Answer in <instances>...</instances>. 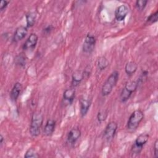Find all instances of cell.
<instances>
[{"mask_svg":"<svg viewBox=\"0 0 158 158\" xmlns=\"http://www.w3.org/2000/svg\"><path fill=\"white\" fill-rule=\"evenodd\" d=\"M43 123V114L40 112L33 114L29 128V132L33 137L38 136L40 133V130Z\"/></svg>","mask_w":158,"mask_h":158,"instance_id":"1","label":"cell"},{"mask_svg":"<svg viewBox=\"0 0 158 158\" xmlns=\"http://www.w3.org/2000/svg\"><path fill=\"white\" fill-rule=\"evenodd\" d=\"M118 75L119 73L118 71L115 70L109 76L101 88L102 96H107L112 92L118 80Z\"/></svg>","mask_w":158,"mask_h":158,"instance_id":"2","label":"cell"},{"mask_svg":"<svg viewBox=\"0 0 158 158\" xmlns=\"http://www.w3.org/2000/svg\"><path fill=\"white\" fill-rule=\"evenodd\" d=\"M139 83L138 80L131 81L126 83L120 94L119 99L121 102H125L129 99L131 94L137 89Z\"/></svg>","mask_w":158,"mask_h":158,"instance_id":"3","label":"cell"},{"mask_svg":"<svg viewBox=\"0 0 158 158\" xmlns=\"http://www.w3.org/2000/svg\"><path fill=\"white\" fill-rule=\"evenodd\" d=\"M144 118L143 112L139 110H136L130 115L127 122V128L130 130H134L138 128L141 122Z\"/></svg>","mask_w":158,"mask_h":158,"instance_id":"4","label":"cell"},{"mask_svg":"<svg viewBox=\"0 0 158 158\" xmlns=\"http://www.w3.org/2000/svg\"><path fill=\"white\" fill-rule=\"evenodd\" d=\"M149 135L141 133L136 138L133 145L131 147V152L133 154H138L143 149V146L147 143L149 139Z\"/></svg>","mask_w":158,"mask_h":158,"instance_id":"5","label":"cell"},{"mask_svg":"<svg viewBox=\"0 0 158 158\" xmlns=\"http://www.w3.org/2000/svg\"><path fill=\"white\" fill-rule=\"evenodd\" d=\"M117 128H118V125L116 122H109L107 125V126L106 127V128L104 130V135H103L104 138L107 141H111L115 136V134L116 133Z\"/></svg>","mask_w":158,"mask_h":158,"instance_id":"6","label":"cell"},{"mask_svg":"<svg viewBox=\"0 0 158 158\" xmlns=\"http://www.w3.org/2000/svg\"><path fill=\"white\" fill-rule=\"evenodd\" d=\"M96 42L95 37L91 34H88L85 37L83 44V51L88 54L91 53L94 49Z\"/></svg>","mask_w":158,"mask_h":158,"instance_id":"7","label":"cell"},{"mask_svg":"<svg viewBox=\"0 0 158 158\" xmlns=\"http://www.w3.org/2000/svg\"><path fill=\"white\" fill-rule=\"evenodd\" d=\"M92 99L89 96H83L80 100V112L81 117H85L91 105Z\"/></svg>","mask_w":158,"mask_h":158,"instance_id":"8","label":"cell"},{"mask_svg":"<svg viewBox=\"0 0 158 158\" xmlns=\"http://www.w3.org/2000/svg\"><path fill=\"white\" fill-rule=\"evenodd\" d=\"M38 37L35 33H31L23 45V49L25 51H32L36 47Z\"/></svg>","mask_w":158,"mask_h":158,"instance_id":"9","label":"cell"},{"mask_svg":"<svg viewBox=\"0 0 158 158\" xmlns=\"http://www.w3.org/2000/svg\"><path fill=\"white\" fill-rule=\"evenodd\" d=\"M128 8L126 5H120L118 6L115 10V18L118 21H123L128 13Z\"/></svg>","mask_w":158,"mask_h":158,"instance_id":"10","label":"cell"},{"mask_svg":"<svg viewBox=\"0 0 158 158\" xmlns=\"http://www.w3.org/2000/svg\"><path fill=\"white\" fill-rule=\"evenodd\" d=\"M81 131L77 128H72L67 135V141L70 144H74L81 136Z\"/></svg>","mask_w":158,"mask_h":158,"instance_id":"11","label":"cell"},{"mask_svg":"<svg viewBox=\"0 0 158 158\" xmlns=\"http://www.w3.org/2000/svg\"><path fill=\"white\" fill-rule=\"evenodd\" d=\"M28 33V28L24 26H20L15 30L14 36H13V41L18 42L22 39H23Z\"/></svg>","mask_w":158,"mask_h":158,"instance_id":"12","label":"cell"},{"mask_svg":"<svg viewBox=\"0 0 158 158\" xmlns=\"http://www.w3.org/2000/svg\"><path fill=\"white\" fill-rule=\"evenodd\" d=\"M75 96L74 88L67 89L63 93V101L65 105H70L73 103Z\"/></svg>","mask_w":158,"mask_h":158,"instance_id":"13","label":"cell"},{"mask_svg":"<svg viewBox=\"0 0 158 158\" xmlns=\"http://www.w3.org/2000/svg\"><path fill=\"white\" fill-rule=\"evenodd\" d=\"M22 89V86L20 83L17 82L14 84L10 93V97L12 101L15 102L17 101V99H18Z\"/></svg>","mask_w":158,"mask_h":158,"instance_id":"14","label":"cell"},{"mask_svg":"<svg viewBox=\"0 0 158 158\" xmlns=\"http://www.w3.org/2000/svg\"><path fill=\"white\" fill-rule=\"evenodd\" d=\"M56 122L53 119H48L45 124L44 128V134L46 136H51L55 130Z\"/></svg>","mask_w":158,"mask_h":158,"instance_id":"15","label":"cell"},{"mask_svg":"<svg viewBox=\"0 0 158 158\" xmlns=\"http://www.w3.org/2000/svg\"><path fill=\"white\" fill-rule=\"evenodd\" d=\"M84 78L83 73L77 70L72 75V86L75 88L78 86L81 81V80Z\"/></svg>","mask_w":158,"mask_h":158,"instance_id":"16","label":"cell"},{"mask_svg":"<svg viewBox=\"0 0 158 158\" xmlns=\"http://www.w3.org/2000/svg\"><path fill=\"white\" fill-rule=\"evenodd\" d=\"M37 13L36 11H30L26 14V22H27V27L28 28L33 27L36 19Z\"/></svg>","mask_w":158,"mask_h":158,"instance_id":"17","label":"cell"},{"mask_svg":"<svg viewBox=\"0 0 158 158\" xmlns=\"http://www.w3.org/2000/svg\"><path fill=\"white\" fill-rule=\"evenodd\" d=\"M138 69V65L136 62L133 61H130L127 63L125 67V73L128 76H131L133 75Z\"/></svg>","mask_w":158,"mask_h":158,"instance_id":"18","label":"cell"},{"mask_svg":"<svg viewBox=\"0 0 158 158\" xmlns=\"http://www.w3.org/2000/svg\"><path fill=\"white\" fill-rule=\"evenodd\" d=\"M109 63L107 58L104 56H101L98 58L97 61L98 67L100 70H103L107 67Z\"/></svg>","mask_w":158,"mask_h":158,"instance_id":"19","label":"cell"},{"mask_svg":"<svg viewBox=\"0 0 158 158\" xmlns=\"http://www.w3.org/2000/svg\"><path fill=\"white\" fill-rule=\"evenodd\" d=\"M39 157V155L38 154L36 151L33 148H29L26 151V152L24 155L25 158H36V157Z\"/></svg>","mask_w":158,"mask_h":158,"instance_id":"20","label":"cell"},{"mask_svg":"<svg viewBox=\"0 0 158 158\" xmlns=\"http://www.w3.org/2000/svg\"><path fill=\"white\" fill-rule=\"evenodd\" d=\"M157 16H158V11H156L154 13L150 14L148 18L146 19V23L148 24H152L157 21Z\"/></svg>","mask_w":158,"mask_h":158,"instance_id":"21","label":"cell"},{"mask_svg":"<svg viewBox=\"0 0 158 158\" xmlns=\"http://www.w3.org/2000/svg\"><path fill=\"white\" fill-rule=\"evenodd\" d=\"M148 2V1H147V0H138L136 1L135 6H136V9L138 10L141 11V10H144V9L146 6Z\"/></svg>","mask_w":158,"mask_h":158,"instance_id":"22","label":"cell"},{"mask_svg":"<svg viewBox=\"0 0 158 158\" xmlns=\"http://www.w3.org/2000/svg\"><path fill=\"white\" fill-rule=\"evenodd\" d=\"M15 63L20 66H25V63H26V59L24 56H23L22 54L17 56L15 59Z\"/></svg>","mask_w":158,"mask_h":158,"instance_id":"23","label":"cell"},{"mask_svg":"<svg viewBox=\"0 0 158 158\" xmlns=\"http://www.w3.org/2000/svg\"><path fill=\"white\" fill-rule=\"evenodd\" d=\"M107 117V111L105 110H101L98 113L97 115V119L98 120V122H102L103 121H104Z\"/></svg>","mask_w":158,"mask_h":158,"instance_id":"24","label":"cell"},{"mask_svg":"<svg viewBox=\"0 0 158 158\" xmlns=\"http://www.w3.org/2000/svg\"><path fill=\"white\" fill-rule=\"evenodd\" d=\"M154 154L156 158L158 157V139H156L154 144Z\"/></svg>","mask_w":158,"mask_h":158,"instance_id":"25","label":"cell"},{"mask_svg":"<svg viewBox=\"0 0 158 158\" xmlns=\"http://www.w3.org/2000/svg\"><path fill=\"white\" fill-rule=\"evenodd\" d=\"M9 3V1L2 0L1 1V4H0V10L1 11L4 10L7 7Z\"/></svg>","mask_w":158,"mask_h":158,"instance_id":"26","label":"cell"},{"mask_svg":"<svg viewBox=\"0 0 158 158\" xmlns=\"http://www.w3.org/2000/svg\"><path fill=\"white\" fill-rule=\"evenodd\" d=\"M52 29H53V27L50 25H48V26L46 27L43 29V32H44V34L48 35V34H49V33H51V31L52 30Z\"/></svg>","mask_w":158,"mask_h":158,"instance_id":"27","label":"cell"},{"mask_svg":"<svg viewBox=\"0 0 158 158\" xmlns=\"http://www.w3.org/2000/svg\"><path fill=\"white\" fill-rule=\"evenodd\" d=\"M3 140H4V137L2 136V135H0V144H1V146L2 144Z\"/></svg>","mask_w":158,"mask_h":158,"instance_id":"28","label":"cell"}]
</instances>
